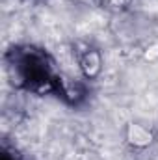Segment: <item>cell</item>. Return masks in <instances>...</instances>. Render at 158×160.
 Masks as SVG:
<instances>
[{
	"label": "cell",
	"mask_w": 158,
	"mask_h": 160,
	"mask_svg": "<svg viewBox=\"0 0 158 160\" xmlns=\"http://www.w3.org/2000/svg\"><path fill=\"white\" fill-rule=\"evenodd\" d=\"M126 140L134 145V147H147L153 142V132L149 128H145L140 123L130 121L126 125Z\"/></svg>",
	"instance_id": "cell-1"
},
{
	"label": "cell",
	"mask_w": 158,
	"mask_h": 160,
	"mask_svg": "<svg viewBox=\"0 0 158 160\" xmlns=\"http://www.w3.org/2000/svg\"><path fill=\"white\" fill-rule=\"evenodd\" d=\"M143 60H147V62H158V43L149 45L143 50Z\"/></svg>",
	"instance_id": "cell-3"
},
{
	"label": "cell",
	"mask_w": 158,
	"mask_h": 160,
	"mask_svg": "<svg viewBox=\"0 0 158 160\" xmlns=\"http://www.w3.org/2000/svg\"><path fill=\"white\" fill-rule=\"evenodd\" d=\"M80 69H82V75H84V77H89V78H93V77L101 75V73H102V69H104L101 54H99V52H95V50L86 52V54H84V58H82V62H80Z\"/></svg>",
	"instance_id": "cell-2"
},
{
	"label": "cell",
	"mask_w": 158,
	"mask_h": 160,
	"mask_svg": "<svg viewBox=\"0 0 158 160\" xmlns=\"http://www.w3.org/2000/svg\"><path fill=\"white\" fill-rule=\"evenodd\" d=\"M104 2H108L110 6H116V8H119V6L125 4V0H104Z\"/></svg>",
	"instance_id": "cell-4"
}]
</instances>
